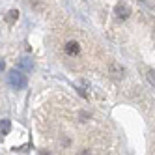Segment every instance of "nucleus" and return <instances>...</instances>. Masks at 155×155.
Masks as SVG:
<instances>
[{
    "instance_id": "f257e3e1",
    "label": "nucleus",
    "mask_w": 155,
    "mask_h": 155,
    "mask_svg": "<svg viewBox=\"0 0 155 155\" xmlns=\"http://www.w3.org/2000/svg\"><path fill=\"white\" fill-rule=\"evenodd\" d=\"M8 79H9V84H12V88H15V90H23V88H26V84H28L26 77H25L23 73H21L19 69L9 71Z\"/></svg>"
},
{
    "instance_id": "f03ea898",
    "label": "nucleus",
    "mask_w": 155,
    "mask_h": 155,
    "mask_svg": "<svg viewBox=\"0 0 155 155\" xmlns=\"http://www.w3.org/2000/svg\"><path fill=\"white\" fill-rule=\"evenodd\" d=\"M108 75L112 77V79H121V77L125 75L124 65L118 64V62H110V64H108Z\"/></svg>"
},
{
    "instance_id": "7ed1b4c3",
    "label": "nucleus",
    "mask_w": 155,
    "mask_h": 155,
    "mask_svg": "<svg viewBox=\"0 0 155 155\" xmlns=\"http://www.w3.org/2000/svg\"><path fill=\"white\" fill-rule=\"evenodd\" d=\"M114 13H116V17L118 19H127L129 15H131V8L127 6V4H124V2H120V4H116V8H114Z\"/></svg>"
},
{
    "instance_id": "20e7f679",
    "label": "nucleus",
    "mask_w": 155,
    "mask_h": 155,
    "mask_svg": "<svg viewBox=\"0 0 155 155\" xmlns=\"http://www.w3.org/2000/svg\"><path fill=\"white\" fill-rule=\"evenodd\" d=\"M64 52L68 54V56H77V54L81 52V45L77 41H68L64 45Z\"/></svg>"
},
{
    "instance_id": "39448f33",
    "label": "nucleus",
    "mask_w": 155,
    "mask_h": 155,
    "mask_svg": "<svg viewBox=\"0 0 155 155\" xmlns=\"http://www.w3.org/2000/svg\"><path fill=\"white\" fill-rule=\"evenodd\" d=\"M9 129H12V124H9V120H2V121H0V131H2V135H8Z\"/></svg>"
},
{
    "instance_id": "423d86ee",
    "label": "nucleus",
    "mask_w": 155,
    "mask_h": 155,
    "mask_svg": "<svg viewBox=\"0 0 155 155\" xmlns=\"http://www.w3.org/2000/svg\"><path fill=\"white\" fill-rule=\"evenodd\" d=\"M19 17V12H17V9H12V12H8V17H6V21H8V23H13V21Z\"/></svg>"
},
{
    "instance_id": "0eeeda50",
    "label": "nucleus",
    "mask_w": 155,
    "mask_h": 155,
    "mask_svg": "<svg viewBox=\"0 0 155 155\" xmlns=\"http://www.w3.org/2000/svg\"><path fill=\"white\" fill-rule=\"evenodd\" d=\"M146 79H148V82L153 86V69H148V71H146Z\"/></svg>"
},
{
    "instance_id": "6e6552de",
    "label": "nucleus",
    "mask_w": 155,
    "mask_h": 155,
    "mask_svg": "<svg viewBox=\"0 0 155 155\" xmlns=\"http://www.w3.org/2000/svg\"><path fill=\"white\" fill-rule=\"evenodd\" d=\"M21 65H23V68H25V69H32V65H30V62H28L26 58H25L23 62H21Z\"/></svg>"
},
{
    "instance_id": "1a4fd4ad",
    "label": "nucleus",
    "mask_w": 155,
    "mask_h": 155,
    "mask_svg": "<svg viewBox=\"0 0 155 155\" xmlns=\"http://www.w3.org/2000/svg\"><path fill=\"white\" fill-rule=\"evenodd\" d=\"M77 155H92V150H88V148H84V150H81Z\"/></svg>"
},
{
    "instance_id": "9d476101",
    "label": "nucleus",
    "mask_w": 155,
    "mask_h": 155,
    "mask_svg": "<svg viewBox=\"0 0 155 155\" xmlns=\"http://www.w3.org/2000/svg\"><path fill=\"white\" fill-rule=\"evenodd\" d=\"M0 71H4V62L0 60Z\"/></svg>"
}]
</instances>
